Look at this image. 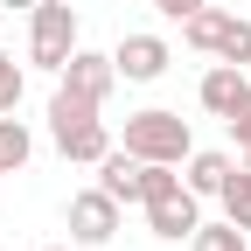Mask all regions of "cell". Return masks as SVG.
Here are the masks:
<instances>
[{
	"label": "cell",
	"instance_id": "6da1fadb",
	"mask_svg": "<svg viewBox=\"0 0 251 251\" xmlns=\"http://www.w3.org/2000/svg\"><path fill=\"white\" fill-rule=\"evenodd\" d=\"M98 112H105V105H98V98H84V91H70V84H56V91H49V140H56L63 161L98 168L105 153L119 147V140H112V126H105Z\"/></svg>",
	"mask_w": 251,
	"mask_h": 251
},
{
	"label": "cell",
	"instance_id": "7a4b0ae2",
	"mask_svg": "<svg viewBox=\"0 0 251 251\" xmlns=\"http://www.w3.org/2000/svg\"><path fill=\"white\" fill-rule=\"evenodd\" d=\"M140 209H147V230L161 237V244H181V237H196L202 224V196L188 188L168 161H147V181H140Z\"/></svg>",
	"mask_w": 251,
	"mask_h": 251
},
{
	"label": "cell",
	"instance_id": "3957f363",
	"mask_svg": "<svg viewBox=\"0 0 251 251\" xmlns=\"http://www.w3.org/2000/svg\"><path fill=\"white\" fill-rule=\"evenodd\" d=\"M133 161H168V168H181L188 153H196V133H188V119L181 112H168V105H147V112H133L126 119V140H119Z\"/></svg>",
	"mask_w": 251,
	"mask_h": 251
},
{
	"label": "cell",
	"instance_id": "277c9868",
	"mask_svg": "<svg viewBox=\"0 0 251 251\" xmlns=\"http://www.w3.org/2000/svg\"><path fill=\"white\" fill-rule=\"evenodd\" d=\"M181 42L202 49V56H216V63H244L251 70V21L230 14V7H196L181 21Z\"/></svg>",
	"mask_w": 251,
	"mask_h": 251
},
{
	"label": "cell",
	"instance_id": "5b68a950",
	"mask_svg": "<svg viewBox=\"0 0 251 251\" xmlns=\"http://www.w3.org/2000/svg\"><path fill=\"white\" fill-rule=\"evenodd\" d=\"M70 49H77V7L70 0H35L28 7V63L56 77L70 63Z\"/></svg>",
	"mask_w": 251,
	"mask_h": 251
},
{
	"label": "cell",
	"instance_id": "8992f818",
	"mask_svg": "<svg viewBox=\"0 0 251 251\" xmlns=\"http://www.w3.org/2000/svg\"><path fill=\"white\" fill-rule=\"evenodd\" d=\"M119 196H105V188H77V196L70 202H63V224H70V244H112L119 237Z\"/></svg>",
	"mask_w": 251,
	"mask_h": 251
},
{
	"label": "cell",
	"instance_id": "52a82bcc",
	"mask_svg": "<svg viewBox=\"0 0 251 251\" xmlns=\"http://www.w3.org/2000/svg\"><path fill=\"white\" fill-rule=\"evenodd\" d=\"M112 63H119V84H153V77H168L175 49H168V35H119Z\"/></svg>",
	"mask_w": 251,
	"mask_h": 251
},
{
	"label": "cell",
	"instance_id": "ba28073f",
	"mask_svg": "<svg viewBox=\"0 0 251 251\" xmlns=\"http://www.w3.org/2000/svg\"><path fill=\"white\" fill-rule=\"evenodd\" d=\"M56 84H70V91H84V98H112V91H119V63L112 56H98V49H70V63H63V70H56Z\"/></svg>",
	"mask_w": 251,
	"mask_h": 251
},
{
	"label": "cell",
	"instance_id": "9c48e42d",
	"mask_svg": "<svg viewBox=\"0 0 251 251\" xmlns=\"http://www.w3.org/2000/svg\"><path fill=\"white\" fill-rule=\"evenodd\" d=\"M244 91H251L244 63H209V70H202V84H196V98H202V112H209V119H230Z\"/></svg>",
	"mask_w": 251,
	"mask_h": 251
},
{
	"label": "cell",
	"instance_id": "30bf717a",
	"mask_svg": "<svg viewBox=\"0 0 251 251\" xmlns=\"http://www.w3.org/2000/svg\"><path fill=\"white\" fill-rule=\"evenodd\" d=\"M140 181H147V161H133L126 147H112L105 161H98V188L119 196V202H140Z\"/></svg>",
	"mask_w": 251,
	"mask_h": 251
},
{
	"label": "cell",
	"instance_id": "8fae6325",
	"mask_svg": "<svg viewBox=\"0 0 251 251\" xmlns=\"http://www.w3.org/2000/svg\"><path fill=\"white\" fill-rule=\"evenodd\" d=\"M181 168H188L181 181L196 188V196H224V181H230V168H237V161H230L224 147H196V153H188Z\"/></svg>",
	"mask_w": 251,
	"mask_h": 251
},
{
	"label": "cell",
	"instance_id": "7c38bea8",
	"mask_svg": "<svg viewBox=\"0 0 251 251\" xmlns=\"http://www.w3.org/2000/svg\"><path fill=\"white\" fill-rule=\"evenodd\" d=\"M28 153H35V133H28L14 112H0V175H21Z\"/></svg>",
	"mask_w": 251,
	"mask_h": 251
},
{
	"label": "cell",
	"instance_id": "4fadbf2b",
	"mask_svg": "<svg viewBox=\"0 0 251 251\" xmlns=\"http://www.w3.org/2000/svg\"><path fill=\"white\" fill-rule=\"evenodd\" d=\"M216 202H224V216L251 237V168H230V181H224V196H216Z\"/></svg>",
	"mask_w": 251,
	"mask_h": 251
},
{
	"label": "cell",
	"instance_id": "5bb4252c",
	"mask_svg": "<svg viewBox=\"0 0 251 251\" xmlns=\"http://www.w3.org/2000/svg\"><path fill=\"white\" fill-rule=\"evenodd\" d=\"M188 251H251V244H244V230L230 224V216H224V224H196Z\"/></svg>",
	"mask_w": 251,
	"mask_h": 251
},
{
	"label": "cell",
	"instance_id": "9a60e30c",
	"mask_svg": "<svg viewBox=\"0 0 251 251\" xmlns=\"http://www.w3.org/2000/svg\"><path fill=\"white\" fill-rule=\"evenodd\" d=\"M21 91H28V70L0 49V112H21Z\"/></svg>",
	"mask_w": 251,
	"mask_h": 251
},
{
	"label": "cell",
	"instance_id": "2e32d148",
	"mask_svg": "<svg viewBox=\"0 0 251 251\" xmlns=\"http://www.w3.org/2000/svg\"><path fill=\"white\" fill-rule=\"evenodd\" d=\"M224 126H230V140H237V147H251V91L237 98V112H230Z\"/></svg>",
	"mask_w": 251,
	"mask_h": 251
},
{
	"label": "cell",
	"instance_id": "e0dca14e",
	"mask_svg": "<svg viewBox=\"0 0 251 251\" xmlns=\"http://www.w3.org/2000/svg\"><path fill=\"white\" fill-rule=\"evenodd\" d=\"M153 7H161L168 21H188V14H196V7H209V0H153Z\"/></svg>",
	"mask_w": 251,
	"mask_h": 251
},
{
	"label": "cell",
	"instance_id": "ac0fdd59",
	"mask_svg": "<svg viewBox=\"0 0 251 251\" xmlns=\"http://www.w3.org/2000/svg\"><path fill=\"white\" fill-rule=\"evenodd\" d=\"M0 7H21V14H28V7H35V0H0Z\"/></svg>",
	"mask_w": 251,
	"mask_h": 251
},
{
	"label": "cell",
	"instance_id": "d6986e66",
	"mask_svg": "<svg viewBox=\"0 0 251 251\" xmlns=\"http://www.w3.org/2000/svg\"><path fill=\"white\" fill-rule=\"evenodd\" d=\"M237 168H251V147H237Z\"/></svg>",
	"mask_w": 251,
	"mask_h": 251
},
{
	"label": "cell",
	"instance_id": "ffe728a7",
	"mask_svg": "<svg viewBox=\"0 0 251 251\" xmlns=\"http://www.w3.org/2000/svg\"><path fill=\"white\" fill-rule=\"evenodd\" d=\"M42 251H70V244H42Z\"/></svg>",
	"mask_w": 251,
	"mask_h": 251
},
{
	"label": "cell",
	"instance_id": "44dd1931",
	"mask_svg": "<svg viewBox=\"0 0 251 251\" xmlns=\"http://www.w3.org/2000/svg\"><path fill=\"white\" fill-rule=\"evenodd\" d=\"M0 14H7V7H0Z\"/></svg>",
	"mask_w": 251,
	"mask_h": 251
}]
</instances>
